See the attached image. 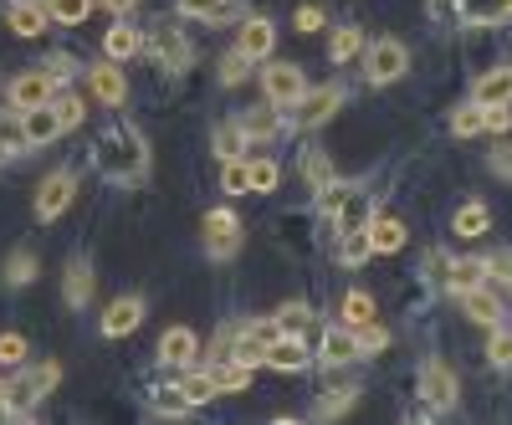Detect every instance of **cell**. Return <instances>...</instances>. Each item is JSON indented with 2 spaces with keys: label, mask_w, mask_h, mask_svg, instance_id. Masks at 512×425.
<instances>
[{
  "label": "cell",
  "mask_w": 512,
  "mask_h": 425,
  "mask_svg": "<svg viewBox=\"0 0 512 425\" xmlns=\"http://www.w3.org/2000/svg\"><path fill=\"white\" fill-rule=\"evenodd\" d=\"M93 164H98V175L113 180V185H144V175H149V139L128 118H108L98 144H93Z\"/></svg>",
  "instance_id": "1"
},
{
  "label": "cell",
  "mask_w": 512,
  "mask_h": 425,
  "mask_svg": "<svg viewBox=\"0 0 512 425\" xmlns=\"http://www.w3.org/2000/svg\"><path fill=\"white\" fill-rule=\"evenodd\" d=\"M57 379H62V364L57 359H36V364H21L16 379H11V415L26 420L41 400H47L57 390Z\"/></svg>",
  "instance_id": "2"
},
{
  "label": "cell",
  "mask_w": 512,
  "mask_h": 425,
  "mask_svg": "<svg viewBox=\"0 0 512 425\" xmlns=\"http://www.w3.org/2000/svg\"><path fill=\"white\" fill-rule=\"evenodd\" d=\"M144 47H149L154 67H164V72H185V67H190V57H195L185 26H175V21H154V26H149V36H144Z\"/></svg>",
  "instance_id": "3"
},
{
  "label": "cell",
  "mask_w": 512,
  "mask_h": 425,
  "mask_svg": "<svg viewBox=\"0 0 512 425\" xmlns=\"http://www.w3.org/2000/svg\"><path fill=\"white\" fill-rule=\"evenodd\" d=\"M405 67H410V52H405V41H400V36H379V41H369V52H364V77L374 82V88H384V82L405 77Z\"/></svg>",
  "instance_id": "4"
},
{
  "label": "cell",
  "mask_w": 512,
  "mask_h": 425,
  "mask_svg": "<svg viewBox=\"0 0 512 425\" xmlns=\"http://www.w3.org/2000/svg\"><path fill=\"white\" fill-rule=\"evenodd\" d=\"M72 195H77V175H72V169H52V175L36 185V200H31L36 221H41V226H52L62 210L72 205Z\"/></svg>",
  "instance_id": "5"
},
{
  "label": "cell",
  "mask_w": 512,
  "mask_h": 425,
  "mask_svg": "<svg viewBox=\"0 0 512 425\" xmlns=\"http://www.w3.org/2000/svg\"><path fill=\"white\" fill-rule=\"evenodd\" d=\"M205 257H216V262H231L236 251H241V221H236V210H210L205 216Z\"/></svg>",
  "instance_id": "6"
},
{
  "label": "cell",
  "mask_w": 512,
  "mask_h": 425,
  "mask_svg": "<svg viewBox=\"0 0 512 425\" xmlns=\"http://www.w3.org/2000/svg\"><path fill=\"white\" fill-rule=\"evenodd\" d=\"M456 369L451 364H441V359H425L420 364V400H425V410H451L456 405Z\"/></svg>",
  "instance_id": "7"
},
{
  "label": "cell",
  "mask_w": 512,
  "mask_h": 425,
  "mask_svg": "<svg viewBox=\"0 0 512 425\" xmlns=\"http://www.w3.org/2000/svg\"><path fill=\"white\" fill-rule=\"evenodd\" d=\"M57 88L62 82L47 72V67H36V72H21L11 88H6V98H11V108L16 113H26V108H41V103H52L57 98Z\"/></svg>",
  "instance_id": "8"
},
{
  "label": "cell",
  "mask_w": 512,
  "mask_h": 425,
  "mask_svg": "<svg viewBox=\"0 0 512 425\" xmlns=\"http://www.w3.org/2000/svg\"><path fill=\"white\" fill-rule=\"evenodd\" d=\"M262 88H267V98H272L277 108H297V103L308 98V77H303V67L277 62V67L262 72Z\"/></svg>",
  "instance_id": "9"
},
{
  "label": "cell",
  "mask_w": 512,
  "mask_h": 425,
  "mask_svg": "<svg viewBox=\"0 0 512 425\" xmlns=\"http://www.w3.org/2000/svg\"><path fill=\"white\" fill-rule=\"evenodd\" d=\"M88 88H93V98H98L103 108H123V98H128V77H123V67H118L113 57H103V62L88 67Z\"/></svg>",
  "instance_id": "10"
},
{
  "label": "cell",
  "mask_w": 512,
  "mask_h": 425,
  "mask_svg": "<svg viewBox=\"0 0 512 425\" xmlns=\"http://www.w3.org/2000/svg\"><path fill=\"white\" fill-rule=\"evenodd\" d=\"M272 47H277V26H272L267 16H246V21L236 26V52H241V57L267 62Z\"/></svg>",
  "instance_id": "11"
},
{
  "label": "cell",
  "mask_w": 512,
  "mask_h": 425,
  "mask_svg": "<svg viewBox=\"0 0 512 425\" xmlns=\"http://www.w3.org/2000/svg\"><path fill=\"white\" fill-rule=\"evenodd\" d=\"M144 323V297H134V292H128V297H113V303L103 308V338H128V333H134Z\"/></svg>",
  "instance_id": "12"
},
{
  "label": "cell",
  "mask_w": 512,
  "mask_h": 425,
  "mask_svg": "<svg viewBox=\"0 0 512 425\" xmlns=\"http://www.w3.org/2000/svg\"><path fill=\"white\" fill-rule=\"evenodd\" d=\"M195 354H200L195 328H185V323L164 328V338H159V364H169V369H190V364H195Z\"/></svg>",
  "instance_id": "13"
},
{
  "label": "cell",
  "mask_w": 512,
  "mask_h": 425,
  "mask_svg": "<svg viewBox=\"0 0 512 425\" xmlns=\"http://www.w3.org/2000/svg\"><path fill=\"white\" fill-rule=\"evenodd\" d=\"M313 364V349H308V338L303 333H282L277 344L267 349V369H282V374H303Z\"/></svg>",
  "instance_id": "14"
},
{
  "label": "cell",
  "mask_w": 512,
  "mask_h": 425,
  "mask_svg": "<svg viewBox=\"0 0 512 425\" xmlns=\"http://www.w3.org/2000/svg\"><path fill=\"white\" fill-rule=\"evenodd\" d=\"M6 26H11L16 36H41V31L57 26V21H52L47 0H11V6H6Z\"/></svg>",
  "instance_id": "15"
},
{
  "label": "cell",
  "mask_w": 512,
  "mask_h": 425,
  "mask_svg": "<svg viewBox=\"0 0 512 425\" xmlns=\"http://www.w3.org/2000/svg\"><path fill=\"white\" fill-rule=\"evenodd\" d=\"M236 123L246 129V139H256V144H272V139L287 129V118H282V108H277L272 98H267V103H256V108H246Z\"/></svg>",
  "instance_id": "16"
},
{
  "label": "cell",
  "mask_w": 512,
  "mask_h": 425,
  "mask_svg": "<svg viewBox=\"0 0 512 425\" xmlns=\"http://www.w3.org/2000/svg\"><path fill=\"white\" fill-rule=\"evenodd\" d=\"M338 108H344V88L328 82V88H318V93H308L303 103H297V123H303V129H318V123H328Z\"/></svg>",
  "instance_id": "17"
},
{
  "label": "cell",
  "mask_w": 512,
  "mask_h": 425,
  "mask_svg": "<svg viewBox=\"0 0 512 425\" xmlns=\"http://www.w3.org/2000/svg\"><path fill=\"white\" fill-rule=\"evenodd\" d=\"M21 118H26V139H31V154H36V149H47V144H57V139L67 134L52 103H41V108H26Z\"/></svg>",
  "instance_id": "18"
},
{
  "label": "cell",
  "mask_w": 512,
  "mask_h": 425,
  "mask_svg": "<svg viewBox=\"0 0 512 425\" xmlns=\"http://www.w3.org/2000/svg\"><path fill=\"white\" fill-rule=\"evenodd\" d=\"M318 359H323V364H349V359H359V333H354L349 323L323 328V333H318Z\"/></svg>",
  "instance_id": "19"
},
{
  "label": "cell",
  "mask_w": 512,
  "mask_h": 425,
  "mask_svg": "<svg viewBox=\"0 0 512 425\" xmlns=\"http://www.w3.org/2000/svg\"><path fill=\"white\" fill-rule=\"evenodd\" d=\"M62 303L72 308V313H82L93 303V262H67V272H62Z\"/></svg>",
  "instance_id": "20"
},
{
  "label": "cell",
  "mask_w": 512,
  "mask_h": 425,
  "mask_svg": "<svg viewBox=\"0 0 512 425\" xmlns=\"http://www.w3.org/2000/svg\"><path fill=\"white\" fill-rule=\"evenodd\" d=\"M134 52H144V31H139V26H128V16H118V21L103 31V57L128 62Z\"/></svg>",
  "instance_id": "21"
},
{
  "label": "cell",
  "mask_w": 512,
  "mask_h": 425,
  "mask_svg": "<svg viewBox=\"0 0 512 425\" xmlns=\"http://www.w3.org/2000/svg\"><path fill=\"white\" fill-rule=\"evenodd\" d=\"M369 221H374V195H369V190H354L344 205L333 210L338 236H344V231H369Z\"/></svg>",
  "instance_id": "22"
},
{
  "label": "cell",
  "mask_w": 512,
  "mask_h": 425,
  "mask_svg": "<svg viewBox=\"0 0 512 425\" xmlns=\"http://www.w3.org/2000/svg\"><path fill=\"white\" fill-rule=\"evenodd\" d=\"M461 308H466V318L482 323V328H497V323H502V303H497V292H492L487 282L472 287V292H461Z\"/></svg>",
  "instance_id": "23"
},
{
  "label": "cell",
  "mask_w": 512,
  "mask_h": 425,
  "mask_svg": "<svg viewBox=\"0 0 512 425\" xmlns=\"http://www.w3.org/2000/svg\"><path fill=\"white\" fill-rule=\"evenodd\" d=\"M472 98H477L482 108L512 103V67H492V72H482V77H477V88H472Z\"/></svg>",
  "instance_id": "24"
},
{
  "label": "cell",
  "mask_w": 512,
  "mask_h": 425,
  "mask_svg": "<svg viewBox=\"0 0 512 425\" xmlns=\"http://www.w3.org/2000/svg\"><path fill=\"white\" fill-rule=\"evenodd\" d=\"M487 282V257H461V262H451L446 267V287L461 297V292H472V287H482Z\"/></svg>",
  "instance_id": "25"
},
{
  "label": "cell",
  "mask_w": 512,
  "mask_h": 425,
  "mask_svg": "<svg viewBox=\"0 0 512 425\" xmlns=\"http://www.w3.org/2000/svg\"><path fill=\"white\" fill-rule=\"evenodd\" d=\"M369 241H374V251H384V257H390V251H400V246L410 241V231H405L400 216H374V221H369Z\"/></svg>",
  "instance_id": "26"
},
{
  "label": "cell",
  "mask_w": 512,
  "mask_h": 425,
  "mask_svg": "<svg viewBox=\"0 0 512 425\" xmlns=\"http://www.w3.org/2000/svg\"><path fill=\"white\" fill-rule=\"evenodd\" d=\"M512 16V0H461V21L466 26H497Z\"/></svg>",
  "instance_id": "27"
},
{
  "label": "cell",
  "mask_w": 512,
  "mask_h": 425,
  "mask_svg": "<svg viewBox=\"0 0 512 425\" xmlns=\"http://www.w3.org/2000/svg\"><path fill=\"white\" fill-rule=\"evenodd\" d=\"M36 272H41V262H36V251H26V246H16L11 257H6V267H0L6 287H31V282H36Z\"/></svg>",
  "instance_id": "28"
},
{
  "label": "cell",
  "mask_w": 512,
  "mask_h": 425,
  "mask_svg": "<svg viewBox=\"0 0 512 425\" xmlns=\"http://www.w3.org/2000/svg\"><path fill=\"white\" fill-rule=\"evenodd\" d=\"M180 390H185V400H190V405H205V400H216V395H221L216 374H210V369H195V364L180 374Z\"/></svg>",
  "instance_id": "29"
},
{
  "label": "cell",
  "mask_w": 512,
  "mask_h": 425,
  "mask_svg": "<svg viewBox=\"0 0 512 425\" xmlns=\"http://www.w3.org/2000/svg\"><path fill=\"white\" fill-rule=\"evenodd\" d=\"M210 374H216L221 395H236V390H246V385H251V369H246V364H236L231 354H221L216 364H210Z\"/></svg>",
  "instance_id": "30"
},
{
  "label": "cell",
  "mask_w": 512,
  "mask_h": 425,
  "mask_svg": "<svg viewBox=\"0 0 512 425\" xmlns=\"http://www.w3.org/2000/svg\"><path fill=\"white\" fill-rule=\"evenodd\" d=\"M482 129H487V108H482L477 98L461 103V108L451 113V134H456V139H472V134H482Z\"/></svg>",
  "instance_id": "31"
},
{
  "label": "cell",
  "mask_w": 512,
  "mask_h": 425,
  "mask_svg": "<svg viewBox=\"0 0 512 425\" xmlns=\"http://www.w3.org/2000/svg\"><path fill=\"white\" fill-rule=\"evenodd\" d=\"M487 226H492V216H487V205H482V200L461 205V210H456V221H451V231H456V236H466V241H472V236H482Z\"/></svg>",
  "instance_id": "32"
},
{
  "label": "cell",
  "mask_w": 512,
  "mask_h": 425,
  "mask_svg": "<svg viewBox=\"0 0 512 425\" xmlns=\"http://www.w3.org/2000/svg\"><path fill=\"white\" fill-rule=\"evenodd\" d=\"M210 144H216V154H221V159H241V149H246L251 139H246L241 123H216V134H210Z\"/></svg>",
  "instance_id": "33"
},
{
  "label": "cell",
  "mask_w": 512,
  "mask_h": 425,
  "mask_svg": "<svg viewBox=\"0 0 512 425\" xmlns=\"http://www.w3.org/2000/svg\"><path fill=\"white\" fill-rule=\"evenodd\" d=\"M195 405L185 400V390L180 385H164V390H154V415L159 420H180V415H190Z\"/></svg>",
  "instance_id": "34"
},
{
  "label": "cell",
  "mask_w": 512,
  "mask_h": 425,
  "mask_svg": "<svg viewBox=\"0 0 512 425\" xmlns=\"http://www.w3.org/2000/svg\"><path fill=\"white\" fill-rule=\"evenodd\" d=\"M221 190H226V195H251V159H226Z\"/></svg>",
  "instance_id": "35"
},
{
  "label": "cell",
  "mask_w": 512,
  "mask_h": 425,
  "mask_svg": "<svg viewBox=\"0 0 512 425\" xmlns=\"http://www.w3.org/2000/svg\"><path fill=\"white\" fill-rule=\"evenodd\" d=\"M47 6H52V21H57V26H82L98 0H47Z\"/></svg>",
  "instance_id": "36"
},
{
  "label": "cell",
  "mask_w": 512,
  "mask_h": 425,
  "mask_svg": "<svg viewBox=\"0 0 512 425\" xmlns=\"http://www.w3.org/2000/svg\"><path fill=\"white\" fill-rule=\"evenodd\" d=\"M344 323H349V328L374 323V297H369V292H359V287H354V292L344 297Z\"/></svg>",
  "instance_id": "37"
},
{
  "label": "cell",
  "mask_w": 512,
  "mask_h": 425,
  "mask_svg": "<svg viewBox=\"0 0 512 425\" xmlns=\"http://www.w3.org/2000/svg\"><path fill=\"white\" fill-rule=\"evenodd\" d=\"M52 108H57V118H62V129H77V123L88 118V108H82V98H77L72 88H57Z\"/></svg>",
  "instance_id": "38"
},
{
  "label": "cell",
  "mask_w": 512,
  "mask_h": 425,
  "mask_svg": "<svg viewBox=\"0 0 512 425\" xmlns=\"http://www.w3.org/2000/svg\"><path fill=\"white\" fill-rule=\"evenodd\" d=\"M354 400H359V390L338 385V390H328V400H318V410H313V415H318V420H338V415H344Z\"/></svg>",
  "instance_id": "39"
},
{
  "label": "cell",
  "mask_w": 512,
  "mask_h": 425,
  "mask_svg": "<svg viewBox=\"0 0 512 425\" xmlns=\"http://www.w3.org/2000/svg\"><path fill=\"white\" fill-rule=\"evenodd\" d=\"M487 359H492L497 369L512 364V323H497V328H492V338H487Z\"/></svg>",
  "instance_id": "40"
},
{
  "label": "cell",
  "mask_w": 512,
  "mask_h": 425,
  "mask_svg": "<svg viewBox=\"0 0 512 425\" xmlns=\"http://www.w3.org/2000/svg\"><path fill=\"white\" fill-rule=\"evenodd\" d=\"M374 251V241H369V231H344V241H338V257H344L349 267H359L364 257Z\"/></svg>",
  "instance_id": "41"
},
{
  "label": "cell",
  "mask_w": 512,
  "mask_h": 425,
  "mask_svg": "<svg viewBox=\"0 0 512 425\" xmlns=\"http://www.w3.org/2000/svg\"><path fill=\"white\" fill-rule=\"evenodd\" d=\"M359 47H364V31H359V26H344V31L333 36L328 57H333V62H349V57H359Z\"/></svg>",
  "instance_id": "42"
},
{
  "label": "cell",
  "mask_w": 512,
  "mask_h": 425,
  "mask_svg": "<svg viewBox=\"0 0 512 425\" xmlns=\"http://www.w3.org/2000/svg\"><path fill=\"white\" fill-rule=\"evenodd\" d=\"M303 175H308V185H313V190H323V185H333V164H328V154H318V149H308V154H303Z\"/></svg>",
  "instance_id": "43"
},
{
  "label": "cell",
  "mask_w": 512,
  "mask_h": 425,
  "mask_svg": "<svg viewBox=\"0 0 512 425\" xmlns=\"http://www.w3.org/2000/svg\"><path fill=\"white\" fill-rule=\"evenodd\" d=\"M277 180H282V169H277V159H251V190H256V195H267V190H277Z\"/></svg>",
  "instance_id": "44"
},
{
  "label": "cell",
  "mask_w": 512,
  "mask_h": 425,
  "mask_svg": "<svg viewBox=\"0 0 512 425\" xmlns=\"http://www.w3.org/2000/svg\"><path fill=\"white\" fill-rule=\"evenodd\" d=\"M246 72H251V57H241V52H226L216 77L226 82V88H236V82H246Z\"/></svg>",
  "instance_id": "45"
},
{
  "label": "cell",
  "mask_w": 512,
  "mask_h": 425,
  "mask_svg": "<svg viewBox=\"0 0 512 425\" xmlns=\"http://www.w3.org/2000/svg\"><path fill=\"white\" fill-rule=\"evenodd\" d=\"M0 364H6V369L26 364V338L21 333H0Z\"/></svg>",
  "instance_id": "46"
},
{
  "label": "cell",
  "mask_w": 512,
  "mask_h": 425,
  "mask_svg": "<svg viewBox=\"0 0 512 425\" xmlns=\"http://www.w3.org/2000/svg\"><path fill=\"white\" fill-rule=\"evenodd\" d=\"M354 190H359V185H349V180H333V185H323V190H318V205H323L328 216H333V210L344 205V200H349Z\"/></svg>",
  "instance_id": "47"
},
{
  "label": "cell",
  "mask_w": 512,
  "mask_h": 425,
  "mask_svg": "<svg viewBox=\"0 0 512 425\" xmlns=\"http://www.w3.org/2000/svg\"><path fill=\"white\" fill-rule=\"evenodd\" d=\"M277 323H282V333H303V328L313 323V313H308V303H287V308L277 313Z\"/></svg>",
  "instance_id": "48"
},
{
  "label": "cell",
  "mask_w": 512,
  "mask_h": 425,
  "mask_svg": "<svg viewBox=\"0 0 512 425\" xmlns=\"http://www.w3.org/2000/svg\"><path fill=\"white\" fill-rule=\"evenodd\" d=\"M359 333V354H379L384 344H390V333H384L379 323H364V328H354Z\"/></svg>",
  "instance_id": "49"
},
{
  "label": "cell",
  "mask_w": 512,
  "mask_h": 425,
  "mask_svg": "<svg viewBox=\"0 0 512 425\" xmlns=\"http://www.w3.org/2000/svg\"><path fill=\"white\" fill-rule=\"evenodd\" d=\"M221 6H226V0H175V11L180 16H195V21H210Z\"/></svg>",
  "instance_id": "50"
},
{
  "label": "cell",
  "mask_w": 512,
  "mask_h": 425,
  "mask_svg": "<svg viewBox=\"0 0 512 425\" xmlns=\"http://www.w3.org/2000/svg\"><path fill=\"white\" fill-rule=\"evenodd\" d=\"M507 129H512V103L487 108V134H507Z\"/></svg>",
  "instance_id": "51"
},
{
  "label": "cell",
  "mask_w": 512,
  "mask_h": 425,
  "mask_svg": "<svg viewBox=\"0 0 512 425\" xmlns=\"http://www.w3.org/2000/svg\"><path fill=\"white\" fill-rule=\"evenodd\" d=\"M487 277L512 282V251H492V257H487Z\"/></svg>",
  "instance_id": "52"
},
{
  "label": "cell",
  "mask_w": 512,
  "mask_h": 425,
  "mask_svg": "<svg viewBox=\"0 0 512 425\" xmlns=\"http://www.w3.org/2000/svg\"><path fill=\"white\" fill-rule=\"evenodd\" d=\"M487 164H492V175H497V180H512V144H497Z\"/></svg>",
  "instance_id": "53"
},
{
  "label": "cell",
  "mask_w": 512,
  "mask_h": 425,
  "mask_svg": "<svg viewBox=\"0 0 512 425\" xmlns=\"http://www.w3.org/2000/svg\"><path fill=\"white\" fill-rule=\"evenodd\" d=\"M41 67H47V72H52V77H57V82H67V77H72V72H77V62H72V57H67V52H52V57H47V62H41Z\"/></svg>",
  "instance_id": "54"
},
{
  "label": "cell",
  "mask_w": 512,
  "mask_h": 425,
  "mask_svg": "<svg viewBox=\"0 0 512 425\" xmlns=\"http://www.w3.org/2000/svg\"><path fill=\"white\" fill-rule=\"evenodd\" d=\"M323 26V11L318 6H303V11H297V31H318Z\"/></svg>",
  "instance_id": "55"
},
{
  "label": "cell",
  "mask_w": 512,
  "mask_h": 425,
  "mask_svg": "<svg viewBox=\"0 0 512 425\" xmlns=\"http://www.w3.org/2000/svg\"><path fill=\"white\" fill-rule=\"evenodd\" d=\"M98 6H103L108 16H134V11H139V0H98Z\"/></svg>",
  "instance_id": "56"
},
{
  "label": "cell",
  "mask_w": 512,
  "mask_h": 425,
  "mask_svg": "<svg viewBox=\"0 0 512 425\" xmlns=\"http://www.w3.org/2000/svg\"><path fill=\"white\" fill-rule=\"evenodd\" d=\"M0 415H11V379H0Z\"/></svg>",
  "instance_id": "57"
},
{
  "label": "cell",
  "mask_w": 512,
  "mask_h": 425,
  "mask_svg": "<svg viewBox=\"0 0 512 425\" xmlns=\"http://www.w3.org/2000/svg\"><path fill=\"white\" fill-rule=\"evenodd\" d=\"M11 159H16V149H11V144H6V134H0V169H6V164H11Z\"/></svg>",
  "instance_id": "58"
},
{
  "label": "cell",
  "mask_w": 512,
  "mask_h": 425,
  "mask_svg": "<svg viewBox=\"0 0 512 425\" xmlns=\"http://www.w3.org/2000/svg\"><path fill=\"white\" fill-rule=\"evenodd\" d=\"M431 6H436V11H451V6H461V0H431Z\"/></svg>",
  "instance_id": "59"
}]
</instances>
